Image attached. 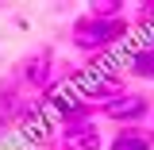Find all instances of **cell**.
Returning a JSON list of instances; mask_svg holds the SVG:
<instances>
[{"label": "cell", "mask_w": 154, "mask_h": 150, "mask_svg": "<svg viewBox=\"0 0 154 150\" xmlns=\"http://www.w3.org/2000/svg\"><path fill=\"white\" fill-rule=\"evenodd\" d=\"M135 31L131 16L119 0H100V4H89V12L69 23V46L85 58V66L93 62H108L116 46Z\"/></svg>", "instance_id": "obj_1"}, {"label": "cell", "mask_w": 154, "mask_h": 150, "mask_svg": "<svg viewBox=\"0 0 154 150\" xmlns=\"http://www.w3.org/2000/svg\"><path fill=\"white\" fill-rule=\"evenodd\" d=\"M73 93L81 100H89L93 108H104L127 93V73L116 66H85L73 81Z\"/></svg>", "instance_id": "obj_2"}, {"label": "cell", "mask_w": 154, "mask_h": 150, "mask_svg": "<svg viewBox=\"0 0 154 150\" xmlns=\"http://www.w3.org/2000/svg\"><path fill=\"white\" fill-rule=\"evenodd\" d=\"M54 69H58V58L50 46H42V50H31V54H23L12 66V81H16L23 93L31 96H42L50 89V81H54Z\"/></svg>", "instance_id": "obj_3"}, {"label": "cell", "mask_w": 154, "mask_h": 150, "mask_svg": "<svg viewBox=\"0 0 154 150\" xmlns=\"http://www.w3.org/2000/svg\"><path fill=\"white\" fill-rule=\"evenodd\" d=\"M42 146L50 150H104L108 142H104V135H100V127L96 123H81V127H58V135H50Z\"/></svg>", "instance_id": "obj_4"}, {"label": "cell", "mask_w": 154, "mask_h": 150, "mask_svg": "<svg viewBox=\"0 0 154 150\" xmlns=\"http://www.w3.org/2000/svg\"><path fill=\"white\" fill-rule=\"evenodd\" d=\"M100 115H108V119L119 123V127H139L143 119H150V96H143V93H123L119 100L104 104Z\"/></svg>", "instance_id": "obj_5"}, {"label": "cell", "mask_w": 154, "mask_h": 150, "mask_svg": "<svg viewBox=\"0 0 154 150\" xmlns=\"http://www.w3.org/2000/svg\"><path fill=\"white\" fill-rule=\"evenodd\" d=\"M104 150H154V135L146 127H119Z\"/></svg>", "instance_id": "obj_6"}, {"label": "cell", "mask_w": 154, "mask_h": 150, "mask_svg": "<svg viewBox=\"0 0 154 150\" xmlns=\"http://www.w3.org/2000/svg\"><path fill=\"white\" fill-rule=\"evenodd\" d=\"M127 73L139 77V81H154V46L150 42H139L127 54Z\"/></svg>", "instance_id": "obj_7"}, {"label": "cell", "mask_w": 154, "mask_h": 150, "mask_svg": "<svg viewBox=\"0 0 154 150\" xmlns=\"http://www.w3.org/2000/svg\"><path fill=\"white\" fill-rule=\"evenodd\" d=\"M50 150H54V146H50Z\"/></svg>", "instance_id": "obj_8"}]
</instances>
